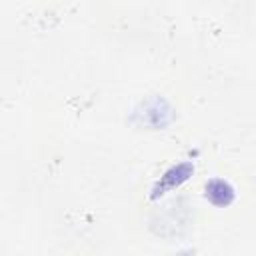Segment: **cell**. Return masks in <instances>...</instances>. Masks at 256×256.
I'll return each instance as SVG.
<instances>
[{
	"label": "cell",
	"instance_id": "obj_1",
	"mask_svg": "<svg viewBox=\"0 0 256 256\" xmlns=\"http://www.w3.org/2000/svg\"><path fill=\"white\" fill-rule=\"evenodd\" d=\"M206 198L216 206H228L234 200V188L224 180H212L206 184Z\"/></svg>",
	"mask_w": 256,
	"mask_h": 256
},
{
	"label": "cell",
	"instance_id": "obj_2",
	"mask_svg": "<svg viewBox=\"0 0 256 256\" xmlns=\"http://www.w3.org/2000/svg\"><path fill=\"white\" fill-rule=\"evenodd\" d=\"M190 172H192V166H190V164H180V166L172 168L170 172H166V176L162 178V184H158L156 192H158V190H166V188H174V186L182 184V182L188 178Z\"/></svg>",
	"mask_w": 256,
	"mask_h": 256
}]
</instances>
